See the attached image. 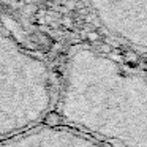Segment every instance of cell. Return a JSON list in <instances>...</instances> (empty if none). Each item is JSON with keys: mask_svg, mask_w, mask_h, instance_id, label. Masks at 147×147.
Listing matches in <instances>:
<instances>
[{"mask_svg": "<svg viewBox=\"0 0 147 147\" xmlns=\"http://www.w3.org/2000/svg\"><path fill=\"white\" fill-rule=\"evenodd\" d=\"M87 5L109 36L147 54V0H87Z\"/></svg>", "mask_w": 147, "mask_h": 147, "instance_id": "obj_2", "label": "cell"}, {"mask_svg": "<svg viewBox=\"0 0 147 147\" xmlns=\"http://www.w3.org/2000/svg\"><path fill=\"white\" fill-rule=\"evenodd\" d=\"M62 114L103 144L147 146V78L98 49L68 59Z\"/></svg>", "mask_w": 147, "mask_h": 147, "instance_id": "obj_1", "label": "cell"}]
</instances>
